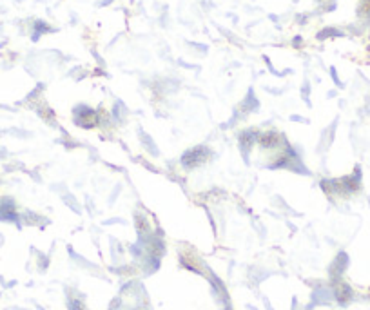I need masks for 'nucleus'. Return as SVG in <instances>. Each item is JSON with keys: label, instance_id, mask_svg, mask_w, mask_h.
Instances as JSON below:
<instances>
[{"label": "nucleus", "instance_id": "3", "mask_svg": "<svg viewBox=\"0 0 370 310\" xmlns=\"http://www.w3.org/2000/svg\"><path fill=\"white\" fill-rule=\"evenodd\" d=\"M347 265H349V256H347L345 252H341L339 256L334 260L332 267H330V274H332L334 277H337L339 274H343V270L347 269Z\"/></svg>", "mask_w": 370, "mask_h": 310}, {"label": "nucleus", "instance_id": "1", "mask_svg": "<svg viewBox=\"0 0 370 310\" xmlns=\"http://www.w3.org/2000/svg\"><path fill=\"white\" fill-rule=\"evenodd\" d=\"M209 156H211V151L207 147H204V145H198V147H192V149H189L187 153L183 154L182 163L185 167H196L200 165V163H204Z\"/></svg>", "mask_w": 370, "mask_h": 310}, {"label": "nucleus", "instance_id": "2", "mask_svg": "<svg viewBox=\"0 0 370 310\" xmlns=\"http://www.w3.org/2000/svg\"><path fill=\"white\" fill-rule=\"evenodd\" d=\"M258 132H254V131H250V132H243L240 136V147H241V153L245 154H249V151L252 149V145L258 142Z\"/></svg>", "mask_w": 370, "mask_h": 310}, {"label": "nucleus", "instance_id": "5", "mask_svg": "<svg viewBox=\"0 0 370 310\" xmlns=\"http://www.w3.org/2000/svg\"><path fill=\"white\" fill-rule=\"evenodd\" d=\"M140 140L144 142V147H146L147 151H149L153 156H156L158 154V149L154 147V142H153V138L151 136H147V134H140Z\"/></svg>", "mask_w": 370, "mask_h": 310}, {"label": "nucleus", "instance_id": "4", "mask_svg": "<svg viewBox=\"0 0 370 310\" xmlns=\"http://www.w3.org/2000/svg\"><path fill=\"white\" fill-rule=\"evenodd\" d=\"M350 296H352V290H350L349 285H341L339 290H336V298L339 299L341 303H345L350 299Z\"/></svg>", "mask_w": 370, "mask_h": 310}]
</instances>
